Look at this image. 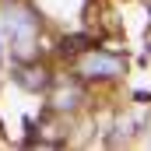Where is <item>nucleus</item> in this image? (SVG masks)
<instances>
[{
	"instance_id": "obj_3",
	"label": "nucleus",
	"mask_w": 151,
	"mask_h": 151,
	"mask_svg": "<svg viewBox=\"0 0 151 151\" xmlns=\"http://www.w3.org/2000/svg\"><path fill=\"white\" fill-rule=\"evenodd\" d=\"M18 81H21L25 88H42V84H46V74H42V70H21Z\"/></svg>"
},
{
	"instance_id": "obj_4",
	"label": "nucleus",
	"mask_w": 151,
	"mask_h": 151,
	"mask_svg": "<svg viewBox=\"0 0 151 151\" xmlns=\"http://www.w3.org/2000/svg\"><path fill=\"white\" fill-rule=\"evenodd\" d=\"M88 46V39L84 35H70V39H63V49H84Z\"/></svg>"
},
{
	"instance_id": "obj_1",
	"label": "nucleus",
	"mask_w": 151,
	"mask_h": 151,
	"mask_svg": "<svg viewBox=\"0 0 151 151\" xmlns=\"http://www.w3.org/2000/svg\"><path fill=\"white\" fill-rule=\"evenodd\" d=\"M4 28H7V35H11L14 53H18L21 60H28L32 49H35V32H39V21L32 18V11H21V7L11 11L7 21H4Z\"/></svg>"
},
{
	"instance_id": "obj_5",
	"label": "nucleus",
	"mask_w": 151,
	"mask_h": 151,
	"mask_svg": "<svg viewBox=\"0 0 151 151\" xmlns=\"http://www.w3.org/2000/svg\"><path fill=\"white\" fill-rule=\"evenodd\" d=\"M74 99H77V91L70 88V91H63V95L56 99V106H60V109H67V106H74Z\"/></svg>"
},
{
	"instance_id": "obj_2",
	"label": "nucleus",
	"mask_w": 151,
	"mask_h": 151,
	"mask_svg": "<svg viewBox=\"0 0 151 151\" xmlns=\"http://www.w3.org/2000/svg\"><path fill=\"white\" fill-rule=\"evenodd\" d=\"M123 70V63L109 56V53H88L84 60H81V74L84 77H116Z\"/></svg>"
}]
</instances>
